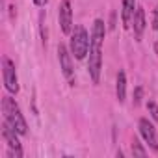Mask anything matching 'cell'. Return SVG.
Instances as JSON below:
<instances>
[{
  "label": "cell",
  "mask_w": 158,
  "mask_h": 158,
  "mask_svg": "<svg viewBox=\"0 0 158 158\" xmlns=\"http://www.w3.org/2000/svg\"><path fill=\"white\" fill-rule=\"evenodd\" d=\"M134 11H136V0H123V6H121V21H123V26L125 28L130 26L132 17H134Z\"/></svg>",
  "instance_id": "cell-10"
},
{
  "label": "cell",
  "mask_w": 158,
  "mask_h": 158,
  "mask_svg": "<svg viewBox=\"0 0 158 158\" xmlns=\"http://www.w3.org/2000/svg\"><path fill=\"white\" fill-rule=\"evenodd\" d=\"M2 78H4V88L11 95H17L19 93V78H17L15 63L8 56L2 58Z\"/></svg>",
  "instance_id": "cell-3"
},
{
  "label": "cell",
  "mask_w": 158,
  "mask_h": 158,
  "mask_svg": "<svg viewBox=\"0 0 158 158\" xmlns=\"http://www.w3.org/2000/svg\"><path fill=\"white\" fill-rule=\"evenodd\" d=\"M34 4L39 6V8H45V6L48 4V0H34Z\"/></svg>",
  "instance_id": "cell-17"
},
{
  "label": "cell",
  "mask_w": 158,
  "mask_h": 158,
  "mask_svg": "<svg viewBox=\"0 0 158 158\" xmlns=\"http://www.w3.org/2000/svg\"><path fill=\"white\" fill-rule=\"evenodd\" d=\"M104 34H106V26L102 19H95L93 21V28H91V43L95 45H102L104 41Z\"/></svg>",
  "instance_id": "cell-11"
},
{
  "label": "cell",
  "mask_w": 158,
  "mask_h": 158,
  "mask_svg": "<svg viewBox=\"0 0 158 158\" xmlns=\"http://www.w3.org/2000/svg\"><path fill=\"white\" fill-rule=\"evenodd\" d=\"M101 69H102V45L91 43L89 47V60H88V71L93 84H99L101 80Z\"/></svg>",
  "instance_id": "cell-4"
},
{
  "label": "cell",
  "mask_w": 158,
  "mask_h": 158,
  "mask_svg": "<svg viewBox=\"0 0 158 158\" xmlns=\"http://www.w3.org/2000/svg\"><path fill=\"white\" fill-rule=\"evenodd\" d=\"M130 151H132V154L134 156H147V151L141 147V143L134 138V141H132V147H130Z\"/></svg>",
  "instance_id": "cell-13"
},
{
  "label": "cell",
  "mask_w": 158,
  "mask_h": 158,
  "mask_svg": "<svg viewBox=\"0 0 158 158\" xmlns=\"http://www.w3.org/2000/svg\"><path fill=\"white\" fill-rule=\"evenodd\" d=\"M19 132L4 119V123H2V138H4V141L8 143V147L10 149H13L17 154H19V158H23V147H21V141H19Z\"/></svg>",
  "instance_id": "cell-7"
},
{
  "label": "cell",
  "mask_w": 158,
  "mask_h": 158,
  "mask_svg": "<svg viewBox=\"0 0 158 158\" xmlns=\"http://www.w3.org/2000/svg\"><path fill=\"white\" fill-rule=\"evenodd\" d=\"M138 127H139V134L143 138V141L151 147V151L158 152V134H156V128L149 123V119L141 117L138 121Z\"/></svg>",
  "instance_id": "cell-6"
},
{
  "label": "cell",
  "mask_w": 158,
  "mask_h": 158,
  "mask_svg": "<svg viewBox=\"0 0 158 158\" xmlns=\"http://www.w3.org/2000/svg\"><path fill=\"white\" fill-rule=\"evenodd\" d=\"M58 60H60V69L63 73V76L67 78V82L71 86H74V69H73V58H71V50L65 45H58Z\"/></svg>",
  "instance_id": "cell-5"
},
{
  "label": "cell",
  "mask_w": 158,
  "mask_h": 158,
  "mask_svg": "<svg viewBox=\"0 0 158 158\" xmlns=\"http://www.w3.org/2000/svg\"><path fill=\"white\" fill-rule=\"evenodd\" d=\"M58 19H60L61 32L71 35V32H73V10H71V2H69V0H61L60 11H58Z\"/></svg>",
  "instance_id": "cell-8"
},
{
  "label": "cell",
  "mask_w": 158,
  "mask_h": 158,
  "mask_svg": "<svg viewBox=\"0 0 158 158\" xmlns=\"http://www.w3.org/2000/svg\"><path fill=\"white\" fill-rule=\"evenodd\" d=\"M141 99H143V88L141 86H136L134 88V95H132V104L134 106H139L141 104Z\"/></svg>",
  "instance_id": "cell-14"
},
{
  "label": "cell",
  "mask_w": 158,
  "mask_h": 158,
  "mask_svg": "<svg viewBox=\"0 0 158 158\" xmlns=\"http://www.w3.org/2000/svg\"><path fill=\"white\" fill-rule=\"evenodd\" d=\"M132 28H134L136 41H141V35L145 32V11H143V8H136L134 17H132Z\"/></svg>",
  "instance_id": "cell-9"
},
{
  "label": "cell",
  "mask_w": 158,
  "mask_h": 158,
  "mask_svg": "<svg viewBox=\"0 0 158 158\" xmlns=\"http://www.w3.org/2000/svg\"><path fill=\"white\" fill-rule=\"evenodd\" d=\"M152 28L158 30V6H156L154 11H152Z\"/></svg>",
  "instance_id": "cell-16"
},
{
  "label": "cell",
  "mask_w": 158,
  "mask_h": 158,
  "mask_svg": "<svg viewBox=\"0 0 158 158\" xmlns=\"http://www.w3.org/2000/svg\"><path fill=\"white\" fill-rule=\"evenodd\" d=\"M89 47H91V35L88 34V30L80 24L74 26V30L71 32V43H69L71 54L76 60H84L89 52Z\"/></svg>",
  "instance_id": "cell-2"
},
{
  "label": "cell",
  "mask_w": 158,
  "mask_h": 158,
  "mask_svg": "<svg viewBox=\"0 0 158 158\" xmlns=\"http://www.w3.org/2000/svg\"><path fill=\"white\" fill-rule=\"evenodd\" d=\"M115 95H117V101L123 104L125 99H127V74H125V71H119V73H117V80H115Z\"/></svg>",
  "instance_id": "cell-12"
},
{
  "label": "cell",
  "mask_w": 158,
  "mask_h": 158,
  "mask_svg": "<svg viewBox=\"0 0 158 158\" xmlns=\"http://www.w3.org/2000/svg\"><path fill=\"white\" fill-rule=\"evenodd\" d=\"M147 110H149L151 117L158 123V104H156L154 101H147Z\"/></svg>",
  "instance_id": "cell-15"
},
{
  "label": "cell",
  "mask_w": 158,
  "mask_h": 158,
  "mask_svg": "<svg viewBox=\"0 0 158 158\" xmlns=\"http://www.w3.org/2000/svg\"><path fill=\"white\" fill-rule=\"evenodd\" d=\"M2 114H4V119L21 134V136H26L28 134V125L21 114V108L19 104L15 102V99H11L10 95L2 97Z\"/></svg>",
  "instance_id": "cell-1"
},
{
  "label": "cell",
  "mask_w": 158,
  "mask_h": 158,
  "mask_svg": "<svg viewBox=\"0 0 158 158\" xmlns=\"http://www.w3.org/2000/svg\"><path fill=\"white\" fill-rule=\"evenodd\" d=\"M154 50H156V54H158V43H156V45H154Z\"/></svg>",
  "instance_id": "cell-18"
}]
</instances>
